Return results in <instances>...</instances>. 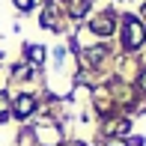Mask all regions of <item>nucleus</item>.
I'll return each mask as SVG.
<instances>
[{
    "instance_id": "nucleus-1",
    "label": "nucleus",
    "mask_w": 146,
    "mask_h": 146,
    "mask_svg": "<svg viewBox=\"0 0 146 146\" xmlns=\"http://www.w3.org/2000/svg\"><path fill=\"white\" fill-rule=\"evenodd\" d=\"M122 45H125V48H128V51H134V48H140V42H143V36H146V30L140 27V21H137V18H125V21H122Z\"/></svg>"
},
{
    "instance_id": "nucleus-2",
    "label": "nucleus",
    "mask_w": 146,
    "mask_h": 146,
    "mask_svg": "<svg viewBox=\"0 0 146 146\" xmlns=\"http://www.w3.org/2000/svg\"><path fill=\"white\" fill-rule=\"evenodd\" d=\"M36 137H39V143L54 146V143L60 140V131H57V128H48V125H39V128H36Z\"/></svg>"
},
{
    "instance_id": "nucleus-3",
    "label": "nucleus",
    "mask_w": 146,
    "mask_h": 146,
    "mask_svg": "<svg viewBox=\"0 0 146 146\" xmlns=\"http://www.w3.org/2000/svg\"><path fill=\"white\" fill-rule=\"evenodd\" d=\"M33 108H36V104H33V98H30V96H21V98L15 102V116L27 119V116L33 113Z\"/></svg>"
},
{
    "instance_id": "nucleus-4",
    "label": "nucleus",
    "mask_w": 146,
    "mask_h": 146,
    "mask_svg": "<svg viewBox=\"0 0 146 146\" xmlns=\"http://www.w3.org/2000/svg\"><path fill=\"white\" fill-rule=\"evenodd\" d=\"M92 30L102 33V36H108V33H113V15H102L92 21Z\"/></svg>"
},
{
    "instance_id": "nucleus-5",
    "label": "nucleus",
    "mask_w": 146,
    "mask_h": 146,
    "mask_svg": "<svg viewBox=\"0 0 146 146\" xmlns=\"http://www.w3.org/2000/svg\"><path fill=\"white\" fill-rule=\"evenodd\" d=\"M24 54H27L30 60H33V63H42V60H45V48H42V45H27V48H24Z\"/></svg>"
},
{
    "instance_id": "nucleus-6",
    "label": "nucleus",
    "mask_w": 146,
    "mask_h": 146,
    "mask_svg": "<svg viewBox=\"0 0 146 146\" xmlns=\"http://www.w3.org/2000/svg\"><path fill=\"white\" fill-rule=\"evenodd\" d=\"M128 131V119H116V122L104 125V134H125Z\"/></svg>"
},
{
    "instance_id": "nucleus-7",
    "label": "nucleus",
    "mask_w": 146,
    "mask_h": 146,
    "mask_svg": "<svg viewBox=\"0 0 146 146\" xmlns=\"http://www.w3.org/2000/svg\"><path fill=\"white\" fill-rule=\"evenodd\" d=\"M15 6H18V9H24V12H27V9H33V0H15Z\"/></svg>"
},
{
    "instance_id": "nucleus-8",
    "label": "nucleus",
    "mask_w": 146,
    "mask_h": 146,
    "mask_svg": "<svg viewBox=\"0 0 146 146\" xmlns=\"http://www.w3.org/2000/svg\"><path fill=\"white\" fill-rule=\"evenodd\" d=\"M0 119H6V96L0 92Z\"/></svg>"
},
{
    "instance_id": "nucleus-9",
    "label": "nucleus",
    "mask_w": 146,
    "mask_h": 146,
    "mask_svg": "<svg viewBox=\"0 0 146 146\" xmlns=\"http://www.w3.org/2000/svg\"><path fill=\"white\" fill-rule=\"evenodd\" d=\"M140 87L146 90V72H143V75H140Z\"/></svg>"
}]
</instances>
